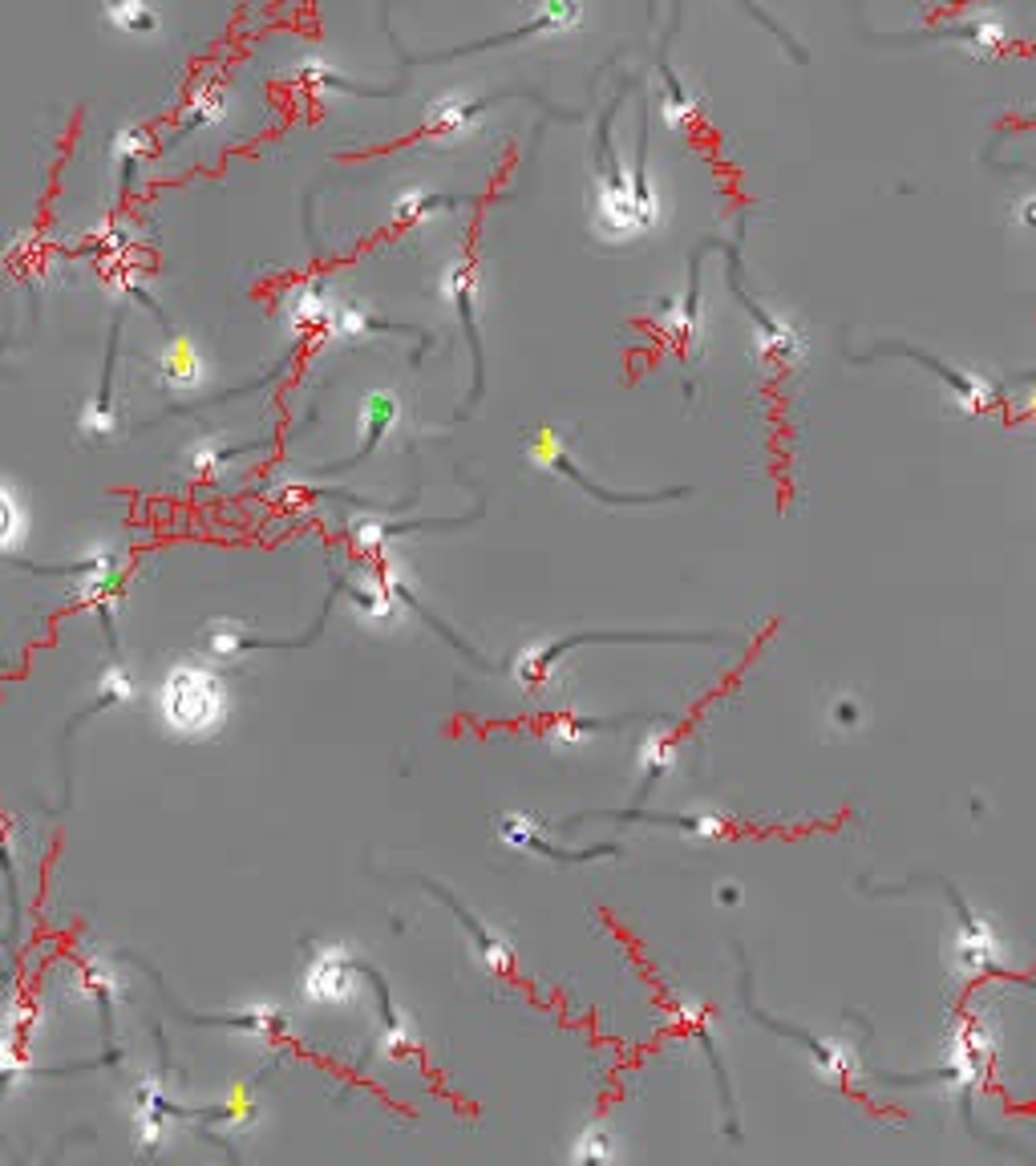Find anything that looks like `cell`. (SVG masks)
<instances>
[{
  "mask_svg": "<svg viewBox=\"0 0 1036 1166\" xmlns=\"http://www.w3.org/2000/svg\"><path fill=\"white\" fill-rule=\"evenodd\" d=\"M223 709H227V693L219 677L207 673L203 665H179L158 689V713L183 738H203L219 730Z\"/></svg>",
  "mask_w": 1036,
  "mask_h": 1166,
  "instance_id": "6da1fadb",
  "label": "cell"
},
{
  "mask_svg": "<svg viewBox=\"0 0 1036 1166\" xmlns=\"http://www.w3.org/2000/svg\"><path fill=\"white\" fill-rule=\"evenodd\" d=\"M101 12L118 32L130 37H146L158 28V8L150 0H101Z\"/></svg>",
  "mask_w": 1036,
  "mask_h": 1166,
  "instance_id": "7a4b0ae2",
  "label": "cell"
},
{
  "mask_svg": "<svg viewBox=\"0 0 1036 1166\" xmlns=\"http://www.w3.org/2000/svg\"><path fill=\"white\" fill-rule=\"evenodd\" d=\"M162 378H166V386L175 389L203 386V357H199V349L191 341H175L162 353Z\"/></svg>",
  "mask_w": 1036,
  "mask_h": 1166,
  "instance_id": "3957f363",
  "label": "cell"
},
{
  "mask_svg": "<svg viewBox=\"0 0 1036 1166\" xmlns=\"http://www.w3.org/2000/svg\"><path fill=\"white\" fill-rule=\"evenodd\" d=\"M227 110H231V89L219 81H203L191 93V122L195 126H215L227 118Z\"/></svg>",
  "mask_w": 1036,
  "mask_h": 1166,
  "instance_id": "277c9868",
  "label": "cell"
},
{
  "mask_svg": "<svg viewBox=\"0 0 1036 1166\" xmlns=\"http://www.w3.org/2000/svg\"><path fill=\"white\" fill-rule=\"evenodd\" d=\"M474 114H478V106H466L458 93H441L433 106H429V130H437V134H458V130H470V122H474Z\"/></svg>",
  "mask_w": 1036,
  "mask_h": 1166,
  "instance_id": "5b68a950",
  "label": "cell"
},
{
  "mask_svg": "<svg viewBox=\"0 0 1036 1166\" xmlns=\"http://www.w3.org/2000/svg\"><path fill=\"white\" fill-rule=\"evenodd\" d=\"M20 539H24V510H20V502L0 486V551L16 547Z\"/></svg>",
  "mask_w": 1036,
  "mask_h": 1166,
  "instance_id": "8992f818",
  "label": "cell"
},
{
  "mask_svg": "<svg viewBox=\"0 0 1036 1166\" xmlns=\"http://www.w3.org/2000/svg\"><path fill=\"white\" fill-rule=\"evenodd\" d=\"M150 146H154V138L142 126H122L114 138V162H138Z\"/></svg>",
  "mask_w": 1036,
  "mask_h": 1166,
  "instance_id": "52a82bcc",
  "label": "cell"
},
{
  "mask_svg": "<svg viewBox=\"0 0 1036 1166\" xmlns=\"http://www.w3.org/2000/svg\"><path fill=\"white\" fill-rule=\"evenodd\" d=\"M673 758H677V750H673L665 738H644V766H648L652 774L669 770V766H673Z\"/></svg>",
  "mask_w": 1036,
  "mask_h": 1166,
  "instance_id": "ba28073f",
  "label": "cell"
},
{
  "mask_svg": "<svg viewBox=\"0 0 1036 1166\" xmlns=\"http://www.w3.org/2000/svg\"><path fill=\"white\" fill-rule=\"evenodd\" d=\"M1021 219L1029 223V227H1036V195H1029L1025 199V207H1021Z\"/></svg>",
  "mask_w": 1036,
  "mask_h": 1166,
  "instance_id": "9c48e42d",
  "label": "cell"
},
{
  "mask_svg": "<svg viewBox=\"0 0 1036 1166\" xmlns=\"http://www.w3.org/2000/svg\"><path fill=\"white\" fill-rule=\"evenodd\" d=\"M834 717H838V722H854V709H850V705H838Z\"/></svg>",
  "mask_w": 1036,
  "mask_h": 1166,
  "instance_id": "30bf717a",
  "label": "cell"
}]
</instances>
